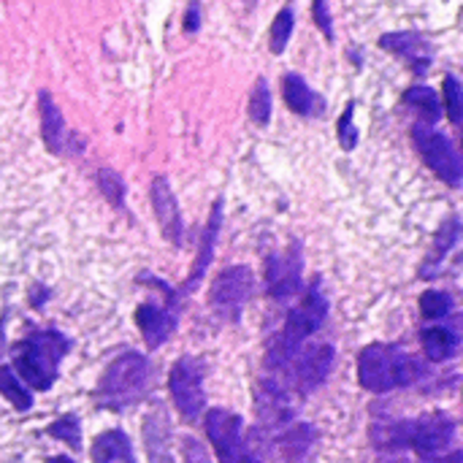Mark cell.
I'll return each mask as SVG.
<instances>
[{
  "mask_svg": "<svg viewBox=\"0 0 463 463\" xmlns=\"http://www.w3.org/2000/svg\"><path fill=\"white\" fill-rule=\"evenodd\" d=\"M453 439H456V423L442 412H431L407 423V448H412L429 461L442 458L450 450Z\"/></svg>",
  "mask_w": 463,
  "mask_h": 463,
  "instance_id": "9",
  "label": "cell"
},
{
  "mask_svg": "<svg viewBox=\"0 0 463 463\" xmlns=\"http://www.w3.org/2000/svg\"><path fill=\"white\" fill-rule=\"evenodd\" d=\"M92 461L95 463H136L133 445L125 431H103L92 442Z\"/></svg>",
  "mask_w": 463,
  "mask_h": 463,
  "instance_id": "20",
  "label": "cell"
},
{
  "mask_svg": "<svg viewBox=\"0 0 463 463\" xmlns=\"http://www.w3.org/2000/svg\"><path fill=\"white\" fill-rule=\"evenodd\" d=\"M182 445H184V448H182V450H184V463H209L203 448H201L195 439H184Z\"/></svg>",
  "mask_w": 463,
  "mask_h": 463,
  "instance_id": "32",
  "label": "cell"
},
{
  "mask_svg": "<svg viewBox=\"0 0 463 463\" xmlns=\"http://www.w3.org/2000/svg\"><path fill=\"white\" fill-rule=\"evenodd\" d=\"M171 399L179 410V415L187 423H195L206 407V393H203V364L198 358H179L171 369L168 377Z\"/></svg>",
  "mask_w": 463,
  "mask_h": 463,
  "instance_id": "7",
  "label": "cell"
},
{
  "mask_svg": "<svg viewBox=\"0 0 463 463\" xmlns=\"http://www.w3.org/2000/svg\"><path fill=\"white\" fill-rule=\"evenodd\" d=\"M247 111H250V119L260 128H266L271 122V90H269V81L260 76L250 92V103H247Z\"/></svg>",
  "mask_w": 463,
  "mask_h": 463,
  "instance_id": "25",
  "label": "cell"
},
{
  "mask_svg": "<svg viewBox=\"0 0 463 463\" xmlns=\"http://www.w3.org/2000/svg\"><path fill=\"white\" fill-rule=\"evenodd\" d=\"M152 206H155V214H157V222H160V231L165 233V239L179 244L182 236H184L182 212H179L176 195L171 193V184H168L165 176H157L152 182Z\"/></svg>",
  "mask_w": 463,
  "mask_h": 463,
  "instance_id": "15",
  "label": "cell"
},
{
  "mask_svg": "<svg viewBox=\"0 0 463 463\" xmlns=\"http://www.w3.org/2000/svg\"><path fill=\"white\" fill-rule=\"evenodd\" d=\"M315 429L307 426V423H298V426H290L282 439H279V450L285 456L288 463H307L312 458V450H315Z\"/></svg>",
  "mask_w": 463,
  "mask_h": 463,
  "instance_id": "21",
  "label": "cell"
},
{
  "mask_svg": "<svg viewBox=\"0 0 463 463\" xmlns=\"http://www.w3.org/2000/svg\"><path fill=\"white\" fill-rule=\"evenodd\" d=\"M326 317H328V296H326L323 279H315L304 301L288 315L285 331L277 336V342L269 350V364L274 369H288L298 347L326 323Z\"/></svg>",
  "mask_w": 463,
  "mask_h": 463,
  "instance_id": "2",
  "label": "cell"
},
{
  "mask_svg": "<svg viewBox=\"0 0 463 463\" xmlns=\"http://www.w3.org/2000/svg\"><path fill=\"white\" fill-rule=\"evenodd\" d=\"M255 402H258V418L266 429H282L293 420L296 399H293V391L282 385L279 380L260 383Z\"/></svg>",
  "mask_w": 463,
  "mask_h": 463,
  "instance_id": "12",
  "label": "cell"
},
{
  "mask_svg": "<svg viewBox=\"0 0 463 463\" xmlns=\"http://www.w3.org/2000/svg\"><path fill=\"white\" fill-rule=\"evenodd\" d=\"M293 24H296V8H293V3H285V5L279 8V14L274 16L271 30H269V46H271L274 54H282L285 46L290 43Z\"/></svg>",
  "mask_w": 463,
  "mask_h": 463,
  "instance_id": "23",
  "label": "cell"
},
{
  "mask_svg": "<svg viewBox=\"0 0 463 463\" xmlns=\"http://www.w3.org/2000/svg\"><path fill=\"white\" fill-rule=\"evenodd\" d=\"M312 19L320 27V33L328 41H334V19H331V11H328V0H312Z\"/></svg>",
  "mask_w": 463,
  "mask_h": 463,
  "instance_id": "31",
  "label": "cell"
},
{
  "mask_svg": "<svg viewBox=\"0 0 463 463\" xmlns=\"http://www.w3.org/2000/svg\"><path fill=\"white\" fill-rule=\"evenodd\" d=\"M353 111H355V103H347L345 114L339 117V144H342V149H355V144H358V130L353 125Z\"/></svg>",
  "mask_w": 463,
  "mask_h": 463,
  "instance_id": "30",
  "label": "cell"
},
{
  "mask_svg": "<svg viewBox=\"0 0 463 463\" xmlns=\"http://www.w3.org/2000/svg\"><path fill=\"white\" fill-rule=\"evenodd\" d=\"M136 326L146 342V347H160L163 342H168V336L176 328V315L174 307H157V304H141L136 309Z\"/></svg>",
  "mask_w": 463,
  "mask_h": 463,
  "instance_id": "14",
  "label": "cell"
},
{
  "mask_svg": "<svg viewBox=\"0 0 463 463\" xmlns=\"http://www.w3.org/2000/svg\"><path fill=\"white\" fill-rule=\"evenodd\" d=\"M206 437L220 463H263L252 439H244V420L228 410L206 412Z\"/></svg>",
  "mask_w": 463,
  "mask_h": 463,
  "instance_id": "5",
  "label": "cell"
},
{
  "mask_svg": "<svg viewBox=\"0 0 463 463\" xmlns=\"http://www.w3.org/2000/svg\"><path fill=\"white\" fill-rule=\"evenodd\" d=\"M46 463H76V461H71V458H65V456H54V458H49Z\"/></svg>",
  "mask_w": 463,
  "mask_h": 463,
  "instance_id": "35",
  "label": "cell"
},
{
  "mask_svg": "<svg viewBox=\"0 0 463 463\" xmlns=\"http://www.w3.org/2000/svg\"><path fill=\"white\" fill-rule=\"evenodd\" d=\"M49 434L54 437V439H62L65 445H71L73 450L81 445V431H79V420L76 418H60L57 423H52L49 426Z\"/></svg>",
  "mask_w": 463,
  "mask_h": 463,
  "instance_id": "28",
  "label": "cell"
},
{
  "mask_svg": "<svg viewBox=\"0 0 463 463\" xmlns=\"http://www.w3.org/2000/svg\"><path fill=\"white\" fill-rule=\"evenodd\" d=\"M266 290L271 298H290L301 290V252L298 244L266 260Z\"/></svg>",
  "mask_w": 463,
  "mask_h": 463,
  "instance_id": "10",
  "label": "cell"
},
{
  "mask_svg": "<svg viewBox=\"0 0 463 463\" xmlns=\"http://www.w3.org/2000/svg\"><path fill=\"white\" fill-rule=\"evenodd\" d=\"M380 46L396 57H402L412 71L423 73L431 65V43L412 30H402V33H385L380 38Z\"/></svg>",
  "mask_w": 463,
  "mask_h": 463,
  "instance_id": "13",
  "label": "cell"
},
{
  "mask_svg": "<svg viewBox=\"0 0 463 463\" xmlns=\"http://www.w3.org/2000/svg\"><path fill=\"white\" fill-rule=\"evenodd\" d=\"M220 222H222V201H217L212 206V214H209V222H206V231H203V241H201V252L195 258V266L187 277V290H195L201 277L206 274L209 263H212V255H214V244H217V233H220Z\"/></svg>",
  "mask_w": 463,
  "mask_h": 463,
  "instance_id": "19",
  "label": "cell"
},
{
  "mask_svg": "<svg viewBox=\"0 0 463 463\" xmlns=\"http://www.w3.org/2000/svg\"><path fill=\"white\" fill-rule=\"evenodd\" d=\"M250 296H252V271L244 266H228L214 277L209 304L222 320L236 323L241 317Z\"/></svg>",
  "mask_w": 463,
  "mask_h": 463,
  "instance_id": "8",
  "label": "cell"
},
{
  "mask_svg": "<svg viewBox=\"0 0 463 463\" xmlns=\"http://www.w3.org/2000/svg\"><path fill=\"white\" fill-rule=\"evenodd\" d=\"M68 339L57 331H35L14 350V374L33 391H49L57 380Z\"/></svg>",
  "mask_w": 463,
  "mask_h": 463,
  "instance_id": "1",
  "label": "cell"
},
{
  "mask_svg": "<svg viewBox=\"0 0 463 463\" xmlns=\"http://www.w3.org/2000/svg\"><path fill=\"white\" fill-rule=\"evenodd\" d=\"M0 393L19 410V412H24V410H30L33 407V396H30V388L14 374V369H8V366H3L0 369Z\"/></svg>",
  "mask_w": 463,
  "mask_h": 463,
  "instance_id": "24",
  "label": "cell"
},
{
  "mask_svg": "<svg viewBox=\"0 0 463 463\" xmlns=\"http://www.w3.org/2000/svg\"><path fill=\"white\" fill-rule=\"evenodd\" d=\"M282 95H285V103L290 106V111H296L301 117H320L326 111V100L298 73H288L282 79Z\"/></svg>",
  "mask_w": 463,
  "mask_h": 463,
  "instance_id": "17",
  "label": "cell"
},
{
  "mask_svg": "<svg viewBox=\"0 0 463 463\" xmlns=\"http://www.w3.org/2000/svg\"><path fill=\"white\" fill-rule=\"evenodd\" d=\"M420 364L396 345H369L358 361V380L372 393H388L418 383Z\"/></svg>",
  "mask_w": 463,
  "mask_h": 463,
  "instance_id": "3",
  "label": "cell"
},
{
  "mask_svg": "<svg viewBox=\"0 0 463 463\" xmlns=\"http://www.w3.org/2000/svg\"><path fill=\"white\" fill-rule=\"evenodd\" d=\"M247 5H255V0H247Z\"/></svg>",
  "mask_w": 463,
  "mask_h": 463,
  "instance_id": "36",
  "label": "cell"
},
{
  "mask_svg": "<svg viewBox=\"0 0 463 463\" xmlns=\"http://www.w3.org/2000/svg\"><path fill=\"white\" fill-rule=\"evenodd\" d=\"M429 463H461V456L453 453V456H448V458H445V456H442V458H431Z\"/></svg>",
  "mask_w": 463,
  "mask_h": 463,
  "instance_id": "34",
  "label": "cell"
},
{
  "mask_svg": "<svg viewBox=\"0 0 463 463\" xmlns=\"http://www.w3.org/2000/svg\"><path fill=\"white\" fill-rule=\"evenodd\" d=\"M149 385V364L138 353H125L117 361L109 364L98 383V402L109 410H122L141 399V393Z\"/></svg>",
  "mask_w": 463,
  "mask_h": 463,
  "instance_id": "4",
  "label": "cell"
},
{
  "mask_svg": "<svg viewBox=\"0 0 463 463\" xmlns=\"http://www.w3.org/2000/svg\"><path fill=\"white\" fill-rule=\"evenodd\" d=\"M198 24H201V5H198V0H190L187 16H184V30H187V33H195Z\"/></svg>",
  "mask_w": 463,
  "mask_h": 463,
  "instance_id": "33",
  "label": "cell"
},
{
  "mask_svg": "<svg viewBox=\"0 0 463 463\" xmlns=\"http://www.w3.org/2000/svg\"><path fill=\"white\" fill-rule=\"evenodd\" d=\"M404 103H407V106H412V109H418V111H420V117L426 119V125H431V122H437V119L442 117L439 95H437L431 87H426V84L410 87V90L404 92Z\"/></svg>",
  "mask_w": 463,
  "mask_h": 463,
  "instance_id": "22",
  "label": "cell"
},
{
  "mask_svg": "<svg viewBox=\"0 0 463 463\" xmlns=\"http://www.w3.org/2000/svg\"><path fill=\"white\" fill-rule=\"evenodd\" d=\"M412 138H415V146H418L420 157L426 160V165H429L442 182H448L450 187H458L463 176V165L461 155H458V149L453 146V141H450L445 133H439V130H434L431 125H426V122H418V125L412 128Z\"/></svg>",
  "mask_w": 463,
  "mask_h": 463,
  "instance_id": "6",
  "label": "cell"
},
{
  "mask_svg": "<svg viewBox=\"0 0 463 463\" xmlns=\"http://www.w3.org/2000/svg\"><path fill=\"white\" fill-rule=\"evenodd\" d=\"M38 114H41V136L49 152L62 155L68 146V130H65V119L60 106L54 103L52 92L41 90L38 92Z\"/></svg>",
  "mask_w": 463,
  "mask_h": 463,
  "instance_id": "16",
  "label": "cell"
},
{
  "mask_svg": "<svg viewBox=\"0 0 463 463\" xmlns=\"http://www.w3.org/2000/svg\"><path fill=\"white\" fill-rule=\"evenodd\" d=\"M450 309H453V298L445 290H426L420 296V315L426 320H442L450 315Z\"/></svg>",
  "mask_w": 463,
  "mask_h": 463,
  "instance_id": "26",
  "label": "cell"
},
{
  "mask_svg": "<svg viewBox=\"0 0 463 463\" xmlns=\"http://www.w3.org/2000/svg\"><path fill=\"white\" fill-rule=\"evenodd\" d=\"M445 106H448V117H450V122H453V125H461L463 90H461V81H458L453 73H448V76H445Z\"/></svg>",
  "mask_w": 463,
  "mask_h": 463,
  "instance_id": "27",
  "label": "cell"
},
{
  "mask_svg": "<svg viewBox=\"0 0 463 463\" xmlns=\"http://www.w3.org/2000/svg\"><path fill=\"white\" fill-rule=\"evenodd\" d=\"M334 369V347L331 345H312L304 353L293 355V385L301 393L320 388Z\"/></svg>",
  "mask_w": 463,
  "mask_h": 463,
  "instance_id": "11",
  "label": "cell"
},
{
  "mask_svg": "<svg viewBox=\"0 0 463 463\" xmlns=\"http://www.w3.org/2000/svg\"><path fill=\"white\" fill-rule=\"evenodd\" d=\"M420 339H423L426 358L434 361V364L450 361L458 353V345H461V336H458V331L453 326H431V328H423Z\"/></svg>",
  "mask_w": 463,
  "mask_h": 463,
  "instance_id": "18",
  "label": "cell"
},
{
  "mask_svg": "<svg viewBox=\"0 0 463 463\" xmlns=\"http://www.w3.org/2000/svg\"><path fill=\"white\" fill-rule=\"evenodd\" d=\"M98 184H100V193L114 203V206H122V195H125V184H122V179L114 174V171H109V168H103V171H98Z\"/></svg>",
  "mask_w": 463,
  "mask_h": 463,
  "instance_id": "29",
  "label": "cell"
}]
</instances>
